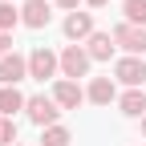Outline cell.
I'll return each mask as SVG.
<instances>
[{
	"label": "cell",
	"instance_id": "6da1fadb",
	"mask_svg": "<svg viewBox=\"0 0 146 146\" xmlns=\"http://www.w3.org/2000/svg\"><path fill=\"white\" fill-rule=\"evenodd\" d=\"M29 122L33 126H41V130H49V126H57V114H61V106L53 102V98H45V94H36V98H29Z\"/></svg>",
	"mask_w": 146,
	"mask_h": 146
},
{
	"label": "cell",
	"instance_id": "7a4b0ae2",
	"mask_svg": "<svg viewBox=\"0 0 146 146\" xmlns=\"http://www.w3.org/2000/svg\"><path fill=\"white\" fill-rule=\"evenodd\" d=\"M61 69V57H57V53H53V49H33L29 53V77H36V81H45V77H53V73H57Z\"/></svg>",
	"mask_w": 146,
	"mask_h": 146
},
{
	"label": "cell",
	"instance_id": "3957f363",
	"mask_svg": "<svg viewBox=\"0 0 146 146\" xmlns=\"http://www.w3.org/2000/svg\"><path fill=\"white\" fill-rule=\"evenodd\" d=\"M114 45L126 49V57H142V53H146V29H138V25H118V29H114Z\"/></svg>",
	"mask_w": 146,
	"mask_h": 146
},
{
	"label": "cell",
	"instance_id": "277c9868",
	"mask_svg": "<svg viewBox=\"0 0 146 146\" xmlns=\"http://www.w3.org/2000/svg\"><path fill=\"white\" fill-rule=\"evenodd\" d=\"M114 77H118L122 85H130V89H142V85H146V61H142V57H122V61L114 65Z\"/></svg>",
	"mask_w": 146,
	"mask_h": 146
},
{
	"label": "cell",
	"instance_id": "5b68a950",
	"mask_svg": "<svg viewBox=\"0 0 146 146\" xmlns=\"http://www.w3.org/2000/svg\"><path fill=\"white\" fill-rule=\"evenodd\" d=\"M89 53L81 49V45H69L65 53H61V73H65V81H73V77H85L89 73Z\"/></svg>",
	"mask_w": 146,
	"mask_h": 146
},
{
	"label": "cell",
	"instance_id": "8992f818",
	"mask_svg": "<svg viewBox=\"0 0 146 146\" xmlns=\"http://www.w3.org/2000/svg\"><path fill=\"white\" fill-rule=\"evenodd\" d=\"M25 77H29V57H21V53L0 57V85H16Z\"/></svg>",
	"mask_w": 146,
	"mask_h": 146
},
{
	"label": "cell",
	"instance_id": "52a82bcc",
	"mask_svg": "<svg viewBox=\"0 0 146 146\" xmlns=\"http://www.w3.org/2000/svg\"><path fill=\"white\" fill-rule=\"evenodd\" d=\"M65 36L69 41H89L94 36V12H69L65 16Z\"/></svg>",
	"mask_w": 146,
	"mask_h": 146
},
{
	"label": "cell",
	"instance_id": "ba28073f",
	"mask_svg": "<svg viewBox=\"0 0 146 146\" xmlns=\"http://www.w3.org/2000/svg\"><path fill=\"white\" fill-rule=\"evenodd\" d=\"M53 102H57L61 110H77L85 102V89L77 81H57V85H53Z\"/></svg>",
	"mask_w": 146,
	"mask_h": 146
},
{
	"label": "cell",
	"instance_id": "9c48e42d",
	"mask_svg": "<svg viewBox=\"0 0 146 146\" xmlns=\"http://www.w3.org/2000/svg\"><path fill=\"white\" fill-rule=\"evenodd\" d=\"M21 21H25L29 29H49L53 12H49V4H45V0H29V4L21 8Z\"/></svg>",
	"mask_w": 146,
	"mask_h": 146
},
{
	"label": "cell",
	"instance_id": "30bf717a",
	"mask_svg": "<svg viewBox=\"0 0 146 146\" xmlns=\"http://www.w3.org/2000/svg\"><path fill=\"white\" fill-rule=\"evenodd\" d=\"M114 33H94V36H89V45H85V53H89V57H94V61H110V57H114Z\"/></svg>",
	"mask_w": 146,
	"mask_h": 146
},
{
	"label": "cell",
	"instance_id": "8fae6325",
	"mask_svg": "<svg viewBox=\"0 0 146 146\" xmlns=\"http://www.w3.org/2000/svg\"><path fill=\"white\" fill-rule=\"evenodd\" d=\"M25 106H29V98L16 85H0V118H12L16 110H25Z\"/></svg>",
	"mask_w": 146,
	"mask_h": 146
},
{
	"label": "cell",
	"instance_id": "7c38bea8",
	"mask_svg": "<svg viewBox=\"0 0 146 146\" xmlns=\"http://www.w3.org/2000/svg\"><path fill=\"white\" fill-rule=\"evenodd\" d=\"M85 98L94 102V106H110V102L118 98V89H114V81H110V77H94V81H89V94H85Z\"/></svg>",
	"mask_w": 146,
	"mask_h": 146
},
{
	"label": "cell",
	"instance_id": "4fadbf2b",
	"mask_svg": "<svg viewBox=\"0 0 146 146\" xmlns=\"http://www.w3.org/2000/svg\"><path fill=\"white\" fill-rule=\"evenodd\" d=\"M118 106H122L126 118H146V94L142 89H126V94L118 98Z\"/></svg>",
	"mask_w": 146,
	"mask_h": 146
},
{
	"label": "cell",
	"instance_id": "5bb4252c",
	"mask_svg": "<svg viewBox=\"0 0 146 146\" xmlns=\"http://www.w3.org/2000/svg\"><path fill=\"white\" fill-rule=\"evenodd\" d=\"M122 12H126V25L146 29V0H126V4H122Z\"/></svg>",
	"mask_w": 146,
	"mask_h": 146
},
{
	"label": "cell",
	"instance_id": "9a60e30c",
	"mask_svg": "<svg viewBox=\"0 0 146 146\" xmlns=\"http://www.w3.org/2000/svg\"><path fill=\"white\" fill-rule=\"evenodd\" d=\"M73 142V134L65 130V126H49V130L41 134V146H69Z\"/></svg>",
	"mask_w": 146,
	"mask_h": 146
},
{
	"label": "cell",
	"instance_id": "2e32d148",
	"mask_svg": "<svg viewBox=\"0 0 146 146\" xmlns=\"http://www.w3.org/2000/svg\"><path fill=\"white\" fill-rule=\"evenodd\" d=\"M21 25V12H16L12 4H0V33H8V29H16Z\"/></svg>",
	"mask_w": 146,
	"mask_h": 146
},
{
	"label": "cell",
	"instance_id": "e0dca14e",
	"mask_svg": "<svg viewBox=\"0 0 146 146\" xmlns=\"http://www.w3.org/2000/svg\"><path fill=\"white\" fill-rule=\"evenodd\" d=\"M0 146H16V122L0 118Z\"/></svg>",
	"mask_w": 146,
	"mask_h": 146
},
{
	"label": "cell",
	"instance_id": "ac0fdd59",
	"mask_svg": "<svg viewBox=\"0 0 146 146\" xmlns=\"http://www.w3.org/2000/svg\"><path fill=\"white\" fill-rule=\"evenodd\" d=\"M8 49H12V36H8V33H0V57H8Z\"/></svg>",
	"mask_w": 146,
	"mask_h": 146
},
{
	"label": "cell",
	"instance_id": "d6986e66",
	"mask_svg": "<svg viewBox=\"0 0 146 146\" xmlns=\"http://www.w3.org/2000/svg\"><path fill=\"white\" fill-rule=\"evenodd\" d=\"M61 8H69V12H77V0H57Z\"/></svg>",
	"mask_w": 146,
	"mask_h": 146
},
{
	"label": "cell",
	"instance_id": "ffe728a7",
	"mask_svg": "<svg viewBox=\"0 0 146 146\" xmlns=\"http://www.w3.org/2000/svg\"><path fill=\"white\" fill-rule=\"evenodd\" d=\"M85 4H94V8H102V4H110V0H85Z\"/></svg>",
	"mask_w": 146,
	"mask_h": 146
},
{
	"label": "cell",
	"instance_id": "44dd1931",
	"mask_svg": "<svg viewBox=\"0 0 146 146\" xmlns=\"http://www.w3.org/2000/svg\"><path fill=\"white\" fill-rule=\"evenodd\" d=\"M142 138H146V118H142Z\"/></svg>",
	"mask_w": 146,
	"mask_h": 146
},
{
	"label": "cell",
	"instance_id": "7402d4cb",
	"mask_svg": "<svg viewBox=\"0 0 146 146\" xmlns=\"http://www.w3.org/2000/svg\"><path fill=\"white\" fill-rule=\"evenodd\" d=\"M0 4H12V0H0Z\"/></svg>",
	"mask_w": 146,
	"mask_h": 146
}]
</instances>
